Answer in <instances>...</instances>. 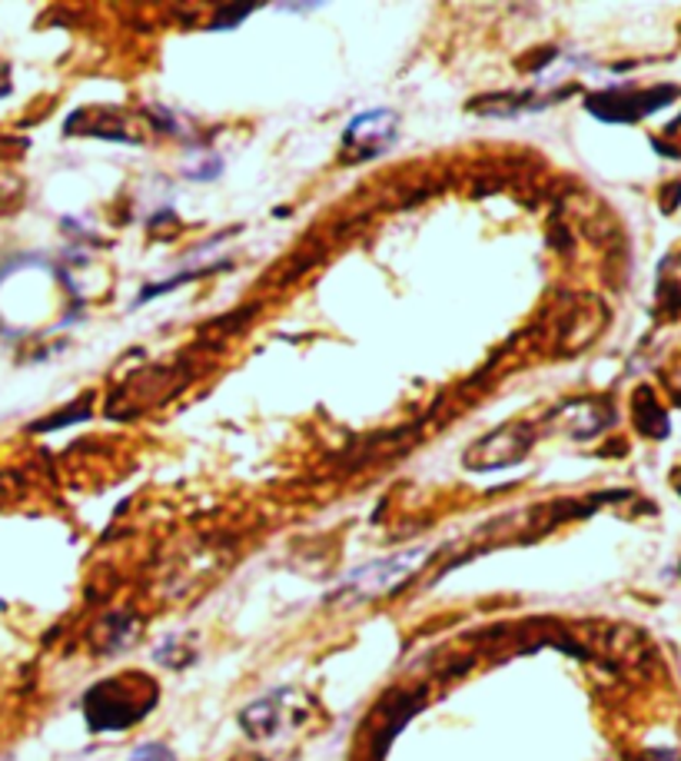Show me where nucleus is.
I'll return each mask as SVG.
<instances>
[{
    "label": "nucleus",
    "instance_id": "7",
    "mask_svg": "<svg viewBox=\"0 0 681 761\" xmlns=\"http://www.w3.org/2000/svg\"><path fill=\"white\" fill-rule=\"evenodd\" d=\"M678 489H681V479H678Z\"/></svg>",
    "mask_w": 681,
    "mask_h": 761
},
{
    "label": "nucleus",
    "instance_id": "3",
    "mask_svg": "<svg viewBox=\"0 0 681 761\" xmlns=\"http://www.w3.org/2000/svg\"><path fill=\"white\" fill-rule=\"evenodd\" d=\"M426 552L423 549H413V552H399L392 559H382V562H369L366 568H360V573H353L346 579V592L353 596H379V592H389L392 586H399L409 573H413L416 565H423Z\"/></svg>",
    "mask_w": 681,
    "mask_h": 761
},
{
    "label": "nucleus",
    "instance_id": "2",
    "mask_svg": "<svg viewBox=\"0 0 681 761\" xmlns=\"http://www.w3.org/2000/svg\"><path fill=\"white\" fill-rule=\"evenodd\" d=\"M678 97V87H655V90H608L588 97V110L608 123H632L642 120Z\"/></svg>",
    "mask_w": 681,
    "mask_h": 761
},
{
    "label": "nucleus",
    "instance_id": "4",
    "mask_svg": "<svg viewBox=\"0 0 681 761\" xmlns=\"http://www.w3.org/2000/svg\"><path fill=\"white\" fill-rule=\"evenodd\" d=\"M392 140H396V113H389V110H369V113H360L346 126V140L343 144H346V150H353L360 157H376Z\"/></svg>",
    "mask_w": 681,
    "mask_h": 761
},
{
    "label": "nucleus",
    "instance_id": "5",
    "mask_svg": "<svg viewBox=\"0 0 681 761\" xmlns=\"http://www.w3.org/2000/svg\"><path fill=\"white\" fill-rule=\"evenodd\" d=\"M665 137H668V140H655V150L665 154V157L681 160V116H678L674 123L665 126Z\"/></svg>",
    "mask_w": 681,
    "mask_h": 761
},
{
    "label": "nucleus",
    "instance_id": "6",
    "mask_svg": "<svg viewBox=\"0 0 681 761\" xmlns=\"http://www.w3.org/2000/svg\"><path fill=\"white\" fill-rule=\"evenodd\" d=\"M130 761H173V754L167 748H160V745H147V748L136 751Z\"/></svg>",
    "mask_w": 681,
    "mask_h": 761
},
{
    "label": "nucleus",
    "instance_id": "1",
    "mask_svg": "<svg viewBox=\"0 0 681 761\" xmlns=\"http://www.w3.org/2000/svg\"><path fill=\"white\" fill-rule=\"evenodd\" d=\"M147 709H150V699H136V688H130L126 678L97 685L87 695V715L94 728H123L133 719H141Z\"/></svg>",
    "mask_w": 681,
    "mask_h": 761
}]
</instances>
